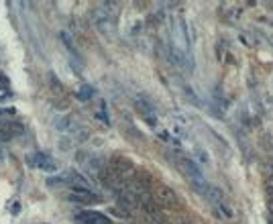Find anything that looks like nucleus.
<instances>
[{
  "label": "nucleus",
  "instance_id": "obj_1",
  "mask_svg": "<svg viewBox=\"0 0 273 224\" xmlns=\"http://www.w3.org/2000/svg\"><path fill=\"white\" fill-rule=\"evenodd\" d=\"M67 200H70V202H80V204H94V202H98L100 198L88 186H72L70 194H67Z\"/></svg>",
  "mask_w": 273,
  "mask_h": 224
},
{
  "label": "nucleus",
  "instance_id": "obj_3",
  "mask_svg": "<svg viewBox=\"0 0 273 224\" xmlns=\"http://www.w3.org/2000/svg\"><path fill=\"white\" fill-rule=\"evenodd\" d=\"M78 222L80 224H110V220L98 212H82L78 214Z\"/></svg>",
  "mask_w": 273,
  "mask_h": 224
},
{
  "label": "nucleus",
  "instance_id": "obj_2",
  "mask_svg": "<svg viewBox=\"0 0 273 224\" xmlns=\"http://www.w3.org/2000/svg\"><path fill=\"white\" fill-rule=\"evenodd\" d=\"M29 163L35 165L37 169H45V171H53V169H55V161H53L49 155H45V153H35V155H31Z\"/></svg>",
  "mask_w": 273,
  "mask_h": 224
}]
</instances>
